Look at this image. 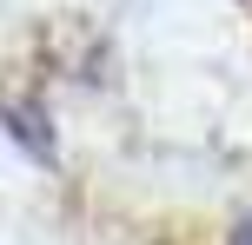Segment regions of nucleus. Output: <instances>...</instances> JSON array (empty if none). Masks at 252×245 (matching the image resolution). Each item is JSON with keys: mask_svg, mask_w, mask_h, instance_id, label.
Masks as SVG:
<instances>
[{"mask_svg": "<svg viewBox=\"0 0 252 245\" xmlns=\"http://www.w3.org/2000/svg\"><path fill=\"white\" fill-rule=\"evenodd\" d=\"M0 119H7V133H13V139H20V146H27L33 159H47V153H53L40 100H20V93H7V86H0Z\"/></svg>", "mask_w": 252, "mask_h": 245, "instance_id": "nucleus-1", "label": "nucleus"}, {"mask_svg": "<svg viewBox=\"0 0 252 245\" xmlns=\"http://www.w3.org/2000/svg\"><path fill=\"white\" fill-rule=\"evenodd\" d=\"M232 245H252V219H239V232H232Z\"/></svg>", "mask_w": 252, "mask_h": 245, "instance_id": "nucleus-2", "label": "nucleus"}]
</instances>
